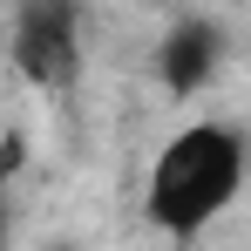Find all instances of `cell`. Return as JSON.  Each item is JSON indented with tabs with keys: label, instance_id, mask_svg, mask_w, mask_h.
Segmentation results:
<instances>
[{
	"label": "cell",
	"instance_id": "6da1fadb",
	"mask_svg": "<svg viewBox=\"0 0 251 251\" xmlns=\"http://www.w3.org/2000/svg\"><path fill=\"white\" fill-rule=\"evenodd\" d=\"M245 136L231 123H190L176 129L163 150H156V163H150V183H143V217L163 231V238H197L210 231L224 210L238 204V190H245Z\"/></svg>",
	"mask_w": 251,
	"mask_h": 251
},
{
	"label": "cell",
	"instance_id": "7a4b0ae2",
	"mask_svg": "<svg viewBox=\"0 0 251 251\" xmlns=\"http://www.w3.org/2000/svg\"><path fill=\"white\" fill-rule=\"evenodd\" d=\"M14 68L48 95L75 88V75H82V14H75V0H21V14H14Z\"/></svg>",
	"mask_w": 251,
	"mask_h": 251
},
{
	"label": "cell",
	"instance_id": "3957f363",
	"mask_svg": "<svg viewBox=\"0 0 251 251\" xmlns=\"http://www.w3.org/2000/svg\"><path fill=\"white\" fill-rule=\"evenodd\" d=\"M217 68H224V27H217L210 14H183V21L163 27V41H156V82H163L170 95L210 88Z\"/></svg>",
	"mask_w": 251,
	"mask_h": 251
},
{
	"label": "cell",
	"instance_id": "277c9868",
	"mask_svg": "<svg viewBox=\"0 0 251 251\" xmlns=\"http://www.w3.org/2000/svg\"><path fill=\"white\" fill-rule=\"evenodd\" d=\"M54 251H68V245H54Z\"/></svg>",
	"mask_w": 251,
	"mask_h": 251
}]
</instances>
